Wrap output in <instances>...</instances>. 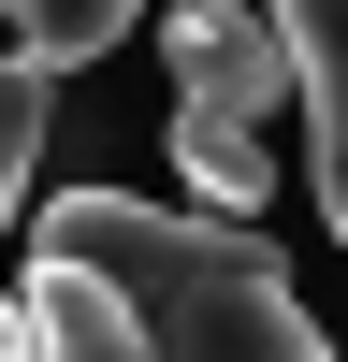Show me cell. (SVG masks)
Returning <instances> with one entry per match:
<instances>
[{"label":"cell","instance_id":"obj_1","mask_svg":"<svg viewBox=\"0 0 348 362\" xmlns=\"http://www.w3.org/2000/svg\"><path fill=\"white\" fill-rule=\"evenodd\" d=\"M29 247L102 261V276L131 290V319H145V362H319L305 290L276 276V247H261L232 203L174 218V203H131V189H58Z\"/></svg>","mask_w":348,"mask_h":362},{"label":"cell","instance_id":"obj_2","mask_svg":"<svg viewBox=\"0 0 348 362\" xmlns=\"http://www.w3.org/2000/svg\"><path fill=\"white\" fill-rule=\"evenodd\" d=\"M160 58H174V102H232V116H276L290 87H305L276 0H174V15H160Z\"/></svg>","mask_w":348,"mask_h":362},{"label":"cell","instance_id":"obj_3","mask_svg":"<svg viewBox=\"0 0 348 362\" xmlns=\"http://www.w3.org/2000/svg\"><path fill=\"white\" fill-rule=\"evenodd\" d=\"M290 58H305V174H319V232L348 247V0H276Z\"/></svg>","mask_w":348,"mask_h":362},{"label":"cell","instance_id":"obj_4","mask_svg":"<svg viewBox=\"0 0 348 362\" xmlns=\"http://www.w3.org/2000/svg\"><path fill=\"white\" fill-rule=\"evenodd\" d=\"M29 319H44V348H58V362H145L131 290H116L102 261H73V247H29Z\"/></svg>","mask_w":348,"mask_h":362},{"label":"cell","instance_id":"obj_5","mask_svg":"<svg viewBox=\"0 0 348 362\" xmlns=\"http://www.w3.org/2000/svg\"><path fill=\"white\" fill-rule=\"evenodd\" d=\"M174 174H189L203 203H232V218H261V189H276L261 116H232V102H174Z\"/></svg>","mask_w":348,"mask_h":362},{"label":"cell","instance_id":"obj_6","mask_svg":"<svg viewBox=\"0 0 348 362\" xmlns=\"http://www.w3.org/2000/svg\"><path fill=\"white\" fill-rule=\"evenodd\" d=\"M0 15H15V44H29V58L87 73V58H116V44H131V15H145V0H0Z\"/></svg>","mask_w":348,"mask_h":362},{"label":"cell","instance_id":"obj_7","mask_svg":"<svg viewBox=\"0 0 348 362\" xmlns=\"http://www.w3.org/2000/svg\"><path fill=\"white\" fill-rule=\"evenodd\" d=\"M44 102H58V58H0V232H15V203H29V160H44Z\"/></svg>","mask_w":348,"mask_h":362},{"label":"cell","instance_id":"obj_8","mask_svg":"<svg viewBox=\"0 0 348 362\" xmlns=\"http://www.w3.org/2000/svg\"><path fill=\"white\" fill-rule=\"evenodd\" d=\"M44 348V319H29V290H0V362H29Z\"/></svg>","mask_w":348,"mask_h":362}]
</instances>
